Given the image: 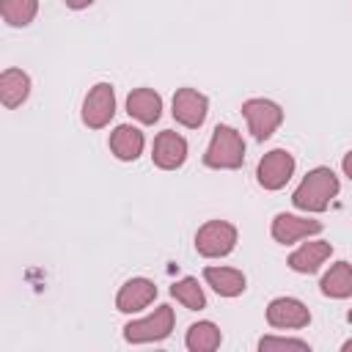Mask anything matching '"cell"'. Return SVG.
I'll return each instance as SVG.
<instances>
[{
    "label": "cell",
    "instance_id": "cell-1",
    "mask_svg": "<svg viewBox=\"0 0 352 352\" xmlns=\"http://www.w3.org/2000/svg\"><path fill=\"white\" fill-rule=\"evenodd\" d=\"M338 190H341V182H338L336 170L327 168V165H319V168L308 170L302 176V182L294 187L292 204L300 212H305V214L308 212L311 214H319V212H324L330 206V201L338 195Z\"/></svg>",
    "mask_w": 352,
    "mask_h": 352
},
{
    "label": "cell",
    "instance_id": "cell-2",
    "mask_svg": "<svg viewBox=\"0 0 352 352\" xmlns=\"http://www.w3.org/2000/svg\"><path fill=\"white\" fill-rule=\"evenodd\" d=\"M245 162V140L242 135L228 126V124H217L209 146L204 151V165L212 170H236Z\"/></svg>",
    "mask_w": 352,
    "mask_h": 352
},
{
    "label": "cell",
    "instance_id": "cell-3",
    "mask_svg": "<svg viewBox=\"0 0 352 352\" xmlns=\"http://www.w3.org/2000/svg\"><path fill=\"white\" fill-rule=\"evenodd\" d=\"M176 316L170 305H157L148 316L132 319L124 324V341L126 344H154V341H165L173 333Z\"/></svg>",
    "mask_w": 352,
    "mask_h": 352
},
{
    "label": "cell",
    "instance_id": "cell-4",
    "mask_svg": "<svg viewBox=\"0 0 352 352\" xmlns=\"http://www.w3.org/2000/svg\"><path fill=\"white\" fill-rule=\"evenodd\" d=\"M239 242V231L228 220H206L195 231V250L204 258H223Z\"/></svg>",
    "mask_w": 352,
    "mask_h": 352
},
{
    "label": "cell",
    "instance_id": "cell-5",
    "mask_svg": "<svg viewBox=\"0 0 352 352\" xmlns=\"http://www.w3.org/2000/svg\"><path fill=\"white\" fill-rule=\"evenodd\" d=\"M242 116H245L248 129L253 132V138L258 143L270 140L275 135V129L283 124V107L272 99H264V96L245 99L242 102Z\"/></svg>",
    "mask_w": 352,
    "mask_h": 352
},
{
    "label": "cell",
    "instance_id": "cell-6",
    "mask_svg": "<svg viewBox=\"0 0 352 352\" xmlns=\"http://www.w3.org/2000/svg\"><path fill=\"white\" fill-rule=\"evenodd\" d=\"M82 124L88 129H104L116 116V88L110 82H96L82 99Z\"/></svg>",
    "mask_w": 352,
    "mask_h": 352
},
{
    "label": "cell",
    "instance_id": "cell-7",
    "mask_svg": "<svg viewBox=\"0 0 352 352\" xmlns=\"http://www.w3.org/2000/svg\"><path fill=\"white\" fill-rule=\"evenodd\" d=\"M294 168H297V162H294V154H292V151H286V148H272V151H267V154L258 160L256 179H258V184H261L264 190L275 192V190L286 187V182L294 176Z\"/></svg>",
    "mask_w": 352,
    "mask_h": 352
},
{
    "label": "cell",
    "instance_id": "cell-8",
    "mask_svg": "<svg viewBox=\"0 0 352 352\" xmlns=\"http://www.w3.org/2000/svg\"><path fill=\"white\" fill-rule=\"evenodd\" d=\"M170 113H173L176 124H182V126H187V129H198V126L206 121L209 96L201 94L198 88H179V91L173 94Z\"/></svg>",
    "mask_w": 352,
    "mask_h": 352
},
{
    "label": "cell",
    "instance_id": "cell-9",
    "mask_svg": "<svg viewBox=\"0 0 352 352\" xmlns=\"http://www.w3.org/2000/svg\"><path fill=\"white\" fill-rule=\"evenodd\" d=\"M267 324L275 330H300L311 324V311L297 297H275L267 305Z\"/></svg>",
    "mask_w": 352,
    "mask_h": 352
},
{
    "label": "cell",
    "instance_id": "cell-10",
    "mask_svg": "<svg viewBox=\"0 0 352 352\" xmlns=\"http://www.w3.org/2000/svg\"><path fill=\"white\" fill-rule=\"evenodd\" d=\"M319 231H322L319 220H311V217H302V214H289V212H278L272 217V226H270V234L278 245H292V242L308 239Z\"/></svg>",
    "mask_w": 352,
    "mask_h": 352
},
{
    "label": "cell",
    "instance_id": "cell-11",
    "mask_svg": "<svg viewBox=\"0 0 352 352\" xmlns=\"http://www.w3.org/2000/svg\"><path fill=\"white\" fill-rule=\"evenodd\" d=\"M151 160L160 170H176L184 165L187 160V140L173 132V129H162L157 138H154V146H151Z\"/></svg>",
    "mask_w": 352,
    "mask_h": 352
},
{
    "label": "cell",
    "instance_id": "cell-12",
    "mask_svg": "<svg viewBox=\"0 0 352 352\" xmlns=\"http://www.w3.org/2000/svg\"><path fill=\"white\" fill-rule=\"evenodd\" d=\"M157 297V283L148 278H129L124 280V286L116 294V308L121 314H140L143 308H148Z\"/></svg>",
    "mask_w": 352,
    "mask_h": 352
},
{
    "label": "cell",
    "instance_id": "cell-13",
    "mask_svg": "<svg viewBox=\"0 0 352 352\" xmlns=\"http://www.w3.org/2000/svg\"><path fill=\"white\" fill-rule=\"evenodd\" d=\"M330 256H333V245L330 242H324V239H308L297 250L289 253L286 264H289V270H294L300 275H314V272H319V267Z\"/></svg>",
    "mask_w": 352,
    "mask_h": 352
},
{
    "label": "cell",
    "instance_id": "cell-14",
    "mask_svg": "<svg viewBox=\"0 0 352 352\" xmlns=\"http://www.w3.org/2000/svg\"><path fill=\"white\" fill-rule=\"evenodd\" d=\"M204 280L206 286H212L220 297H239L245 289H248V278L242 270L236 267H217V264H209L204 270Z\"/></svg>",
    "mask_w": 352,
    "mask_h": 352
},
{
    "label": "cell",
    "instance_id": "cell-15",
    "mask_svg": "<svg viewBox=\"0 0 352 352\" xmlns=\"http://www.w3.org/2000/svg\"><path fill=\"white\" fill-rule=\"evenodd\" d=\"M126 113L140 124H157L162 116V96L154 88H135L126 96Z\"/></svg>",
    "mask_w": 352,
    "mask_h": 352
},
{
    "label": "cell",
    "instance_id": "cell-16",
    "mask_svg": "<svg viewBox=\"0 0 352 352\" xmlns=\"http://www.w3.org/2000/svg\"><path fill=\"white\" fill-rule=\"evenodd\" d=\"M143 146H146V138L138 126L132 124H118L113 132H110V151L116 154V160L121 162H135L140 154H143Z\"/></svg>",
    "mask_w": 352,
    "mask_h": 352
},
{
    "label": "cell",
    "instance_id": "cell-17",
    "mask_svg": "<svg viewBox=\"0 0 352 352\" xmlns=\"http://www.w3.org/2000/svg\"><path fill=\"white\" fill-rule=\"evenodd\" d=\"M28 96H30V77H28V72L14 69V66L3 69V74H0V102L8 110H14V107L25 104Z\"/></svg>",
    "mask_w": 352,
    "mask_h": 352
},
{
    "label": "cell",
    "instance_id": "cell-18",
    "mask_svg": "<svg viewBox=\"0 0 352 352\" xmlns=\"http://www.w3.org/2000/svg\"><path fill=\"white\" fill-rule=\"evenodd\" d=\"M319 292L333 300H346L352 297V264L349 261H336L319 280Z\"/></svg>",
    "mask_w": 352,
    "mask_h": 352
},
{
    "label": "cell",
    "instance_id": "cell-19",
    "mask_svg": "<svg viewBox=\"0 0 352 352\" xmlns=\"http://www.w3.org/2000/svg\"><path fill=\"white\" fill-rule=\"evenodd\" d=\"M220 341H223V333L209 319H201V322L190 324L187 327V336H184V346L190 352H214L220 346Z\"/></svg>",
    "mask_w": 352,
    "mask_h": 352
},
{
    "label": "cell",
    "instance_id": "cell-20",
    "mask_svg": "<svg viewBox=\"0 0 352 352\" xmlns=\"http://www.w3.org/2000/svg\"><path fill=\"white\" fill-rule=\"evenodd\" d=\"M3 22L11 28H28L38 14V0H0Z\"/></svg>",
    "mask_w": 352,
    "mask_h": 352
},
{
    "label": "cell",
    "instance_id": "cell-21",
    "mask_svg": "<svg viewBox=\"0 0 352 352\" xmlns=\"http://www.w3.org/2000/svg\"><path fill=\"white\" fill-rule=\"evenodd\" d=\"M170 297H176V302H182L184 308H190V311H201V308H206V294H204V289L198 286V278H182V280H176L173 286H170Z\"/></svg>",
    "mask_w": 352,
    "mask_h": 352
},
{
    "label": "cell",
    "instance_id": "cell-22",
    "mask_svg": "<svg viewBox=\"0 0 352 352\" xmlns=\"http://www.w3.org/2000/svg\"><path fill=\"white\" fill-rule=\"evenodd\" d=\"M258 349L261 352H272V349H297V352H308L311 344L302 338H283V336H261L258 338Z\"/></svg>",
    "mask_w": 352,
    "mask_h": 352
},
{
    "label": "cell",
    "instance_id": "cell-23",
    "mask_svg": "<svg viewBox=\"0 0 352 352\" xmlns=\"http://www.w3.org/2000/svg\"><path fill=\"white\" fill-rule=\"evenodd\" d=\"M63 3H66V8H72V11H82V8L94 6L96 0H63Z\"/></svg>",
    "mask_w": 352,
    "mask_h": 352
},
{
    "label": "cell",
    "instance_id": "cell-24",
    "mask_svg": "<svg viewBox=\"0 0 352 352\" xmlns=\"http://www.w3.org/2000/svg\"><path fill=\"white\" fill-rule=\"evenodd\" d=\"M341 170H344V176L352 179V148L344 154V160H341Z\"/></svg>",
    "mask_w": 352,
    "mask_h": 352
},
{
    "label": "cell",
    "instance_id": "cell-25",
    "mask_svg": "<svg viewBox=\"0 0 352 352\" xmlns=\"http://www.w3.org/2000/svg\"><path fill=\"white\" fill-rule=\"evenodd\" d=\"M341 349H344V352H352V338H346V341L341 344Z\"/></svg>",
    "mask_w": 352,
    "mask_h": 352
},
{
    "label": "cell",
    "instance_id": "cell-26",
    "mask_svg": "<svg viewBox=\"0 0 352 352\" xmlns=\"http://www.w3.org/2000/svg\"><path fill=\"white\" fill-rule=\"evenodd\" d=\"M346 322H349V324H352V308H349V314H346Z\"/></svg>",
    "mask_w": 352,
    "mask_h": 352
}]
</instances>
